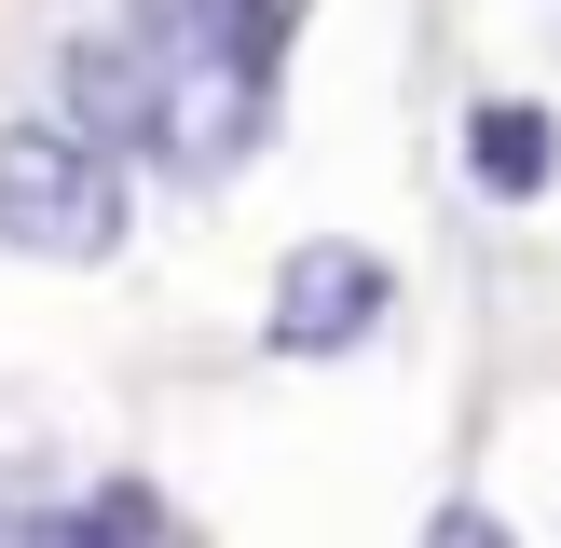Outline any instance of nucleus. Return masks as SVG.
<instances>
[{
  "mask_svg": "<svg viewBox=\"0 0 561 548\" xmlns=\"http://www.w3.org/2000/svg\"><path fill=\"white\" fill-rule=\"evenodd\" d=\"M124 233H137V164H110L96 137H69L55 110L0 124V247H14V261L96 274Z\"/></svg>",
  "mask_w": 561,
  "mask_h": 548,
  "instance_id": "nucleus-1",
  "label": "nucleus"
},
{
  "mask_svg": "<svg viewBox=\"0 0 561 548\" xmlns=\"http://www.w3.org/2000/svg\"><path fill=\"white\" fill-rule=\"evenodd\" d=\"M383 316H398V261H383L370 233H301V247H274L261 356H288V370H329V356L383 343Z\"/></svg>",
  "mask_w": 561,
  "mask_h": 548,
  "instance_id": "nucleus-2",
  "label": "nucleus"
},
{
  "mask_svg": "<svg viewBox=\"0 0 561 548\" xmlns=\"http://www.w3.org/2000/svg\"><path fill=\"white\" fill-rule=\"evenodd\" d=\"M55 124L96 137L110 164H164V82L124 27H69L55 42Z\"/></svg>",
  "mask_w": 561,
  "mask_h": 548,
  "instance_id": "nucleus-3",
  "label": "nucleus"
},
{
  "mask_svg": "<svg viewBox=\"0 0 561 548\" xmlns=\"http://www.w3.org/2000/svg\"><path fill=\"white\" fill-rule=\"evenodd\" d=\"M466 179L493 206H548L561 192V110L548 96H466Z\"/></svg>",
  "mask_w": 561,
  "mask_h": 548,
  "instance_id": "nucleus-4",
  "label": "nucleus"
},
{
  "mask_svg": "<svg viewBox=\"0 0 561 548\" xmlns=\"http://www.w3.org/2000/svg\"><path fill=\"white\" fill-rule=\"evenodd\" d=\"M14 548H164V493L151 480H96V493H69V507H42Z\"/></svg>",
  "mask_w": 561,
  "mask_h": 548,
  "instance_id": "nucleus-5",
  "label": "nucleus"
},
{
  "mask_svg": "<svg viewBox=\"0 0 561 548\" xmlns=\"http://www.w3.org/2000/svg\"><path fill=\"white\" fill-rule=\"evenodd\" d=\"M110 27H124L137 55H151V82H164V96H179V82L206 69V55H233V0H124Z\"/></svg>",
  "mask_w": 561,
  "mask_h": 548,
  "instance_id": "nucleus-6",
  "label": "nucleus"
},
{
  "mask_svg": "<svg viewBox=\"0 0 561 548\" xmlns=\"http://www.w3.org/2000/svg\"><path fill=\"white\" fill-rule=\"evenodd\" d=\"M438 548H520L507 521H480V507H438Z\"/></svg>",
  "mask_w": 561,
  "mask_h": 548,
  "instance_id": "nucleus-7",
  "label": "nucleus"
},
{
  "mask_svg": "<svg viewBox=\"0 0 561 548\" xmlns=\"http://www.w3.org/2000/svg\"><path fill=\"white\" fill-rule=\"evenodd\" d=\"M0 548H14V521H0Z\"/></svg>",
  "mask_w": 561,
  "mask_h": 548,
  "instance_id": "nucleus-8",
  "label": "nucleus"
}]
</instances>
